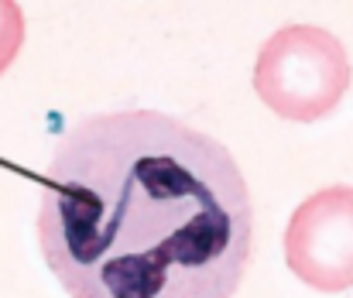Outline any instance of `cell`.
Segmentation results:
<instances>
[{
	"label": "cell",
	"instance_id": "obj_2",
	"mask_svg": "<svg viewBox=\"0 0 353 298\" xmlns=\"http://www.w3.org/2000/svg\"><path fill=\"white\" fill-rule=\"evenodd\" d=\"M347 86V48L326 28L288 24L261 45L254 66V90L268 110L292 123H312L333 113Z\"/></svg>",
	"mask_w": 353,
	"mask_h": 298
},
{
	"label": "cell",
	"instance_id": "obj_4",
	"mask_svg": "<svg viewBox=\"0 0 353 298\" xmlns=\"http://www.w3.org/2000/svg\"><path fill=\"white\" fill-rule=\"evenodd\" d=\"M24 45V14L17 0H0V76L10 69Z\"/></svg>",
	"mask_w": 353,
	"mask_h": 298
},
{
	"label": "cell",
	"instance_id": "obj_3",
	"mask_svg": "<svg viewBox=\"0 0 353 298\" xmlns=\"http://www.w3.org/2000/svg\"><path fill=\"white\" fill-rule=\"evenodd\" d=\"M285 261L316 292L353 288V189L330 186L309 196L288 219Z\"/></svg>",
	"mask_w": 353,
	"mask_h": 298
},
{
	"label": "cell",
	"instance_id": "obj_1",
	"mask_svg": "<svg viewBox=\"0 0 353 298\" xmlns=\"http://www.w3.org/2000/svg\"><path fill=\"white\" fill-rule=\"evenodd\" d=\"M41 254L72 298H230L254 212L230 151L154 113L83 120L52 155Z\"/></svg>",
	"mask_w": 353,
	"mask_h": 298
}]
</instances>
